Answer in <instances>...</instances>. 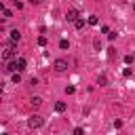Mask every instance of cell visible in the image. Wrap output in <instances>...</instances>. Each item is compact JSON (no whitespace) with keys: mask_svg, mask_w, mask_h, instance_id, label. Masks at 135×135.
Masks as SVG:
<instances>
[{"mask_svg":"<svg viewBox=\"0 0 135 135\" xmlns=\"http://www.w3.org/2000/svg\"><path fill=\"white\" fill-rule=\"evenodd\" d=\"M42 124H44V120H42V116H38V114H32L30 120H27V127H30V129H40Z\"/></svg>","mask_w":135,"mask_h":135,"instance_id":"cell-1","label":"cell"},{"mask_svg":"<svg viewBox=\"0 0 135 135\" xmlns=\"http://www.w3.org/2000/svg\"><path fill=\"white\" fill-rule=\"evenodd\" d=\"M13 57H15V49H13V44H11V46H6V49H4L2 59H4V61H8V59H13Z\"/></svg>","mask_w":135,"mask_h":135,"instance_id":"cell-2","label":"cell"},{"mask_svg":"<svg viewBox=\"0 0 135 135\" xmlns=\"http://www.w3.org/2000/svg\"><path fill=\"white\" fill-rule=\"evenodd\" d=\"M53 65H55L57 72H65V70H68V61H63V59H57Z\"/></svg>","mask_w":135,"mask_h":135,"instance_id":"cell-3","label":"cell"},{"mask_svg":"<svg viewBox=\"0 0 135 135\" xmlns=\"http://www.w3.org/2000/svg\"><path fill=\"white\" fill-rule=\"evenodd\" d=\"M15 70H17V72H23V70H25V59H23V57H19V59L15 61Z\"/></svg>","mask_w":135,"mask_h":135,"instance_id":"cell-4","label":"cell"},{"mask_svg":"<svg viewBox=\"0 0 135 135\" xmlns=\"http://www.w3.org/2000/svg\"><path fill=\"white\" fill-rule=\"evenodd\" d=\"M76 17H78V13H76V11H74V8H70V11H68V13H65V19H68V21H74V19H76Z\"/></svg>","mask_w":135,"mask_h":135,"instance_id":"cell-5","label":"cell"},{"mask_svg":"<svg viewBox=\"0 0 135 135\" xmlns=\"http://www.w3.org/2000/svg\"><path fill=\"white\" fill-rule=\"evenodd\" d=\"M19 38H21V34H19L17 30H13V32H11V42H19Z\"/></svg>","mask_w":135,"mask_h":135,"instance_id":"cell-6","label":"cell"},{"mask_svg":"<svg viewBox=\"0 0 135 135\" xmlns=\"http://www.w3.org/2000/svg\"><path fill=\"white\" fill-rule=\"evenodd\" d=\"M55 112H65V103L63 101H57L55 103Z\"/></svg>","mask_w":135,"mask_h":135,"instance_id":"cell-7","label":"cell"},{"mask_svg":"<svg viewBox=\"0 0 135 135\" xmlns=\"http://www.w3.org/2000/svg\"><path fill=\"white\" fill-rule=\"evenodd\" d=\"M74 23H76V27H78V30H82V27H84V19H78V17H76V19H74Z\"/></svg>","mask_w":135,"mask_h":135,"instance_id":"cell-8","label":"cell"},{"mask_svg":"<svg viewBox=\"0 0 135 135\" xmlns=\"http://www.w3.org/2000/svg\"><path fill=\"white\" fill-rule=\"evenodd\" d=\"M89 23H91V25H97V23H99V19H97L95 15H91V17H89Z\"/></svg>","mask_w":135,"mask_h":135,"instance_id":"cell-9","label":"cell"},{"mask_svg":"<svg viewBox=\"0 0 135 135\" xmlns=\"http://www.w3.org/2000/svg\"><path fill=\"white\" fill-rule=\"evenodd\" d=\"M4 70H6V72H17V70H15V61H13V63H6Z\"/></svg>","mask_w":135,"mask_h":135,"instance_id":"cell-10","label":"cell"},{"mask_svg":"<svg viewBox=\"0 0 135 135\" xmlns=\"http://www.w3.org/2000/svg\"><path fill=\"white\" fill-rule=\"evenodd\" d=\"M40 103H42V99H40V97H32V105H36V108H38Z\"/></svg>","mask_w":135,"mask_h":135,"instance_id":"cell-11","label":"cell"},{"mask_svg":"<svg viewBox=\"0 0 135 135\" xmlns=\"http://www.w3.org/2000/svg\"><path fill=\"white\" fill-rule=\"evenodd\" d=\"M68 46H70L68 40H59V49H68Z\"/></svg>","mask_w":135,"mask_h":135,"instance_id":"cell-12","label":"cell"},{"mask_svg":"<svg viewBox=\"0 0 135 135\" xmlns=\"http://www.w3.org/2000/svg\"><path fill=\"white\" fill-rule=\"evenodd\" d=\"M19 80H21V76H19V72H15V74H13V82L19 84Z\"/></svg>","mask_w":135,"mask_h":135,"instance_id":"cell-13","label":"cell"},{"mask_svg":"<svg viewBox=\"0 0 135 135\" xmlns=\"http://www.w3.org/2000/svg\"><path fill=\"white\" fill-rule=\"evenodd\" d=\"M116 36H118L116 32H108V38H110V40H116Z\"/></svg>","mask_w":135,"mask_h":135,"instance_id":"cell-14","label":"cell"},{"mask_svg":"<svg viewBox=\"0 0 135 135\" xmlns=\"http://www.w3.org/2000/svg\"><path fill=\"white\" fill-rule=\"evenodd\" d=\"M38 44H40V46H44V44H46V38H44V36H40V38H38Z\"/></svg>","mask_w":135,"mask_h":135,"instance_id":"cell-15","label":"cell"},{"mask_svg":"<svg viewBox=\"0 0 135 135\" xmlns=\"http://www.w3.org/2000/svg\"><path fill=\"white\" fill-rule=\"evenodd\" d=\"M97 82H99V84H105V82H108V78H105V76H99V80H97Z\"/></svg>","mask_w":135,"mask_h":135,"instance_id":"cell-16","label":"cell"},{"mask_svg":"<svg viewBox=\"0 0 135 135\" xmlns=\"http://www.w3.org/2000/svg\"><path fill=\"white\" fill-rule=\"evenodd\" d=\"M74 91H76V89H74V86H65V93H68V95H72V93H74Z\"/></svg>","mask_w":135,"mask_h":135,"instance_id":"cell-17","label":"cell"},{"mask_svg":"<svg viewBox=\"0 0 135 135\" xmlns=\"http://www.w3.org/2000/svg\"><path fill=\"white\" fill-rule=\"evenodd\" d=\"M30 2H32V4H40L42 0H30Z\"/></svg>","mask_w":135,"mask_h":135,"instance_id":"cell-18","label":"cell"},{"mask_svg":"<svg viewBox=\"0 0 135 135\" xmlns=\"http://www.w3.org/2000/svg\"><path fill=\"white\" fill-rule=\"evenodd\" d=\"M0 95H2V86H0Z\"/></svg>","mask_w":135,"mask_h":135,"instance_id":"cell-19","label":"cell"},{"mask_svg":"<svg viewBox=\"0 0 135 135\" xmlns=\"http://www.w3.org/2000/svg\"><path fill=\"white\" fill-rule=\"evenodd\" d=\"M133 61H135V55H133Z\"/></svg>","mask_w":135,"mask_h":135,"instance_id":"cell-20","label":"cell"},{"mask_svg":"<svg viewBox=\"0 0 135 135\" xmlns=\"http://www.w3.org/2000/svg\"><path fill=\"white\" fill-rule=\"evenodd\" d=\"M133 8H135V4H133Z\"/></svg>","mask_w":135,"mask_h":135,"instance_id":"cell-21","label":"cell"},{"mask_svg":"<svg viewBox=\"0 0 135 135\" xmlns=\"http://www.w3.org/2000/svg\"><path fill=\"white\" fill-rule=\"evenodd\" d=\"M120 2H124V0H120Z\"/></svg>","mask_w":135,"mask_h":135,"instance_id":"cell-22","label":"cell"}]
</instances>
